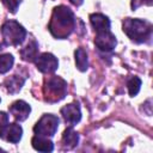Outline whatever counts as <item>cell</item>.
<instances>
[{"label": "cell", "instance_id": "2", "mask_svg": "<svg viewBox=\"0 0 153 153\" xmlns=\"http://www.w3.org/2000/svg\"><path fill=\"white\" fill-rule=\"evenodd\" d=\"M123 32L135 43H145L152 36V25L147 20L126 18L122 24Z\"/></svg>", "mask_w": 153, "mask_h": 153}, {"label": "cell", "instance_id": "13", "mask_svg": "<svg viewBox=\"0 0 153 153\" xmlns=\"http://www.w3.org/2000/svg\"><path fill=\"white\" fill-rule=\"evenodd\" d=\"M25 79H26V76H22V75L14 74V75L7 78L4 81V86L6 87L7 92H10V93H17L23 87V85L25 82Z\"/></svg>", "mask_w": 153, "mask_h": 153}, {"label": "cell", "instance_id": "5", "mask_svg": "<svg viewBox=\"0 0 153 153\" xmlns=\"http://www.w3.org/2000/svg\"><path fill=\"white\" fill-rule=\"evenodd\" d=\"M60 120L57 116L53 114H44L35 124L33 131L36 135H42V136H53L57 128H59Z\"/></svg>", "mask_w": 153, "mask_h": 153}, {"label": "cell", "instance_id": "1", "mask_svg": "<svg viewBox=\"0 0 153 153\" xmlns=\"http://www.w3.org/2000/svg\"><path fill=\"white\" fill-rule=\"evenodd\" d=\"M75 17L72 10L67 6L60 5L53 10L51 19L49 23L50 33L59 39L67 38L75 29Z\"/></svg>", "mask_w": 153, "mask_h": 153}, {"label": "cell", "instance_id": "8", "mask_svg": "<svg viewBox=\"0 0 153 153\" xmlns=\"http://www.w3.org/2000/svg\"><path fill=\"white\" fill-rule=\"evenodd\" d=\"M23 134V128L18 123H7L5 127L0 128V139L8 141L11 143H17L20 141Z\"/></svg>", "mask_w": 153, "mask_h": 153}, {"label": "cell", "instance_id": "6", "mask_svg": "<svg viewBox=\"0 0 153 153\" xmlns=\"http://www.w3.org/2000/svg\"><path fill=\"white\" fill-rule=\"evenodd\" d=\"M33 62H35L37 69L44 74L54 73L59 67L57 59L50 53H43V54L38 55Z\"/></svg>", "mask_w": 153, "mask_h": 153}, {"label": "cell", "instance_id": "22", "mask_svg": "<svg viewBox=\"0 0 153 153\" xmlns=\"http://www.w3.org/2000/svg\"><path fill=\"white\" fill-rule=\"evenodd\" d=\"M4 47H5L4 42H0V50H2V49H4Z\"/></svg>", "mask_w": 153, "mask_h": 153}, {"label": "cell", "instance_id": "16", "mask_svg": "<svg viewBox=\"0 0 153 153\" xmlns=\"http://www.w3.org/2000/svg\"><path fill=\"white\" fill-rule=\"evenodd\" d=\"M74 56H75V65L76 68L80 72H85L88 68V57H87V53L84 48H78L74 51Z\"/></svg>", "mask_w": 153, "mask_h": 153}, {"label": "cell", "instance_id": "9", "mask_svg": "<svg viewBox=\"0 0 153 153\" xmlns=\"http://www.w3.org/2000/svg\"><path fill=\"white\" fill-rule=\"evenodd\" d=\"M65 122L69 126L73 127L75 126L80 120H81V111H80V106L76 103H71L63 108H61L60 110Z\"/></svg>", "mask_w": 153, "mask_h": 153}, {"label": "cell", "instance_id": "17", "mask_svg": "<svg viewBox=\"0 0 153 153\" xmlns=\"http://www.w3.org/2000/svg\"><path fill=\"white\" fill-rule=\"evenodd\" d=\"M14 63V57L12 54H2L0 55V74L7 73Z\"/></svg>", "mask_w": 153, "mask_h": 153}, {"label": "cell", "instance_id": "12", "mask_svg": "<svg viewBox=\"0 0 153 153\" xmlns=\"http://www.w3.org/2000/svg\"><path fill=\"white\" fill-rule=\"evenodd\" d=\"M90 22L96 32L110 30V20L106 16L102 13H92L90 16Z\"/></svg>", "mask_w": 153, "mask_h": 153}, {"label": "cell", "instance_id": "7", "mask_svg": "<svg viewBox=\"0 0 153 153\" xmlns=\"http://www.w3.org/2000/svg\"><path fill=\"white\" fill-rule=\"evenodd\" d=\"M96 33L97 35L94 37V44L100 51L109 53L115 49L117 41H116L115 35L110 30H105V31H100Z\"/></svg>", "mask_w": 153, "mask_h": 153}, {"label": "cell", "instance_id": "15", "mask_svg": "<svg viewBox=\"0 0 153 153\" xmlns=\"http://www.w3.org/2000/svg\"><path fill=\"white\" fill-rule=\"evenodd\" d=\"M32 147L38 152H51L54 149V145L51 140H49L47 136L42 135H35L31 140Z\"/></svg>", "mask_w": 153, "mask_h": 153}, {"label": "cell", "instance_id": "23", "mask_svg": "<svg viewBox=\"0 0 153 153\" xmlns=\"http://www.w3.org/2000/svg\"><path fill=\"white\" fill-rule=\"evenodd\" d=\"M0 151H4V149H2V148H0Z\"/></svg>", "mask_w": 153, "mask_h": 153}, {"label": "cell", "instance_id": "3", "mask_svg": "<svg viewBox=\"0 0 153 153\" xmlns=\"http://www.w3.org/2000/svg\"><path fill=\"white\" fill-rule=\"evenodd\" d=\"M1 36L5 45H19L26 37V30L17 20H7L1 26Z\"/></svg>", "mask_w": 153, "mask_h": 153}, {"label": "cell", "instance_id": "21", "mask_svg": "<svg viewBox=\"0 0 153 153\" xmlns=\"http://www.w3.org/2000/svg\"><path fill=\"white\" fill-rule=\"evenodd\" d=\"M73 5H75V6H80L82 2H84V0H69Z\"/></svg>", "mask_w": 153, "mask_h": 153}, {"label": "cell", "instance_id": "19", "mask_svg": "<svg viewBox=\"0 0 153 153\" xmlns=\"http://www.w3.org/2000/svg\"><path fill=\"white\" fill-rule=\"evenodd\" d=\"M1 2L5 5V7L11 12V13H16L22 0H1Z\"/></svg>", "mask_w": 153, "mask_h": 153}, {"label": "cell", "instance_id": "11", "mask_svg": "<svg viewBox=\"0 0 153 153\" xmlns=\"http://www.w3.org/2000/svg\"><path fill=\"white\" fill-rule=\"evenodd\" d=\"M20 56L24 61L33 62L38 56V43L36 39H30L29 43L20 49Z\"/></svg>", "mask_w": 153, "mask_h": 153}, {"label": "cell", "instance_id": "10", "mask_svg": "<svg viewBox=\"0 0 153 153\" xmlns=\"http://www.w3.org/2000/svg\"><path fill=\"white\" fill-rule=\"evenodd\" d=\"M8 110H10V114L14 117V120L19 122L25 121L31 112L30 105L24 100H16L10 105Z\"/></svg>", "mask_w": 153, "mask_h": 153}, {"label": "cell", "instance_id": "20", "mask_svg": "<svg viewBox=\"0 0 153 153\" xmlns=\"http://www.w3.org/2000/svg\"><path fill=\"white\" fill-rule=\"evenodd\" d=\"M8 123V115L4 111H0V128L5 127Z\"/></svg>", "mask_w": 153, "mask_h": 153}, {"label": "cell", "instance_id": "14", "mask_svg": "<svg viewBox=\"0 0 153 153\" xmlns=\"http://www.w3.org/2000/svg\"><path fill=\"white\" fill-rule=\"evenodd\" d=\"M79 142V134L72 128H67L62 134V146L65 149L74 148Z\"/></svg>", "mask_w": 153, "mask_h": 153}, {"label": "cell", "instance_id": "18", "mask_svg": "<svg viewBox=\"0 0 153 153\" xmlns=\"http://www.w3.org/2000/svg\"><path fill=\"white\" fill-rule=\"evenodd\" d=\"M127 87H128V92L130 97H135L141 87V80L137 76H131L128 81H127Z\"/></svg>", "mask_w": 153, "mask_h": 153}, {"label": "cell", "instance_id": "4", "mask_svg": "<svg viewBox=\"0 0 153 153\" xmlns=\"http://www.w3.org/2000/svg\"><path fill=\"white\" fill-rule=\"evenodd\" d=\"M43 93H44V99L47 102L49 103L59 102L63 99L67 93V82L62 78L53 75L44 81Z\"/></svg>", "mask_w": 153, "mask_h": 153}]
</instances>
